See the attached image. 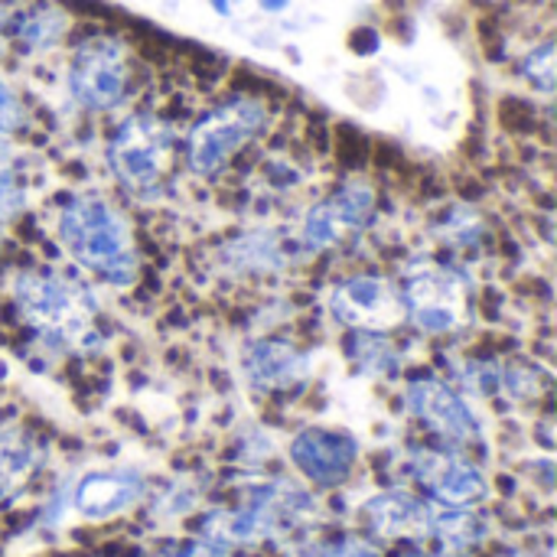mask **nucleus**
<instances>
[{
    "label": "nucleus",
    "instance_id": "nucleus-20",
    "mask_svg": "<svg viewBox=\"0 0 557 557\" xmlns=\"http://www.w3.org/2000/svg\"><path fill=\"white\" fill-rule=\"evenodd\" d=\"M225 258L232 268H242V271H271L284 261L281 245L268 235H248V238L232 242L225 248Z\"/></svg>",
    "mask_w": 557,
    "mask_h": 557
},
{
    "label": "nucleus",
    "instance_id": "nucleus-23",
    "mask_svg": "<svg viewBox=\"0 0 557 557\" xmlns=\"http://www.w3.org/2000/svg\"><path fill=\"white\" fill-rule=\"evenodd\" d=\"M522 75L542 91V95H552L555 91V42L545 39L539 49H532L525 59H522Z\"/></svg>",
    "mask_w": 557,
    "mask_h": 557
},
{
    "label": "nucleus",
    "instance_id": "nucleus-12",
    "mask_svg": "<svg viewBox=\"0 0 557 557\" xmlns=\"http://www.w3.org/2000/svg\"><path fill=\"white\" fill-rule=\"evenodd\" d=\"M411 476L418 486L447 509H470L486 499L490 483L476 463L450 450H418L411 460Z\"/></svg>",
    "mask_w": 557,
    "mask_h": 557
},
{
    "label": "nucleus",
    "instance_id": "nucleus-27",
    "mask_svg": "<svg viewBox=\"0 0 557 557\" xmlns=\"http://www.w3.org/2000/svg\"><path fill=\"white\" fill-rule=\"evenodd\" d=\"M212 3V10L219 13V16H228L232 13V0H209Z\"/></svg>",
    "mask_w": 557,
    "mask_h": 557
},
{
    "label": "nucleus",
    "instance_id": "nucleus-18",
    "mask_svg": "<svg viewBox=\"0 0 557 557\" xmlns=\"http://www.w3.org/2000/svg\"><path fill=\"white\" fill-rule=\"evenodd\" d=\"M486 535H490L486 519L470 509H454V512L434 516V529H431V539L441 545L444 557L473 555L486 542Z\"/></svg>",
    "mask_w": 557,
    "mask_h": 557
},
{
    "label": "nucleus",
    "instance_id": "nucleus-13",
    "mask_svg": "<svg viewBox=\"0 0 557 557\" xmlns=\"http://www.w3.org/2000/svg\"><path fill=\"white\" fill-rule=\"evenodd\" d=\"M242 372L255 392L281 395L300 388L310 379V356L287 339H258L245 346Z\"/></svg>",
    "mask_w": 557,
    "mask_h": 557
},
{
    "label": "nucleus",
    "instance_id": "nucleus-14",
    "mask_svg": "<svg viewBox=\"0 0 557 557\" xmlns=\"http://www.w3.org/2000/svg\"><path fill=\"white\" fill-rule=\"evenodd\" d=\"M144 496V480L134 470H95L72 490V506L88 522H108L124 516Z\"/></svg>",
    "mask_w": 557,
    "mask_h": 557
},
{
    "label": "nucleus",
    "instance_id": "nucleus-3",
    "mask_svg": "<svg viewBox=\"0 0 557 557\" xmlns=\"http://www.w3.org/2000/svg\"><path fill=\"white\" fill-rule=\"evenodd\" d=\"M317 516L313 496L290 480L251 483L235 506L215 509L202 522V539L222 542L228 548L261 545L297 532Z\"/></svg>",
    "mask_w": 557,
    "mask_h": 557
},
{
    "label": "nucleus",
    "instance_id": "nucleus-21",
    "mask_svg": "<svg viewBox=\"0 0 557 557\" xmlns=\"http://www.w3.org/2000/svg\"><path fill=\"white\" fill-rule=\"evenodd\" d=\"M23 202H26V189H23L13 150L7 140H0V232L7 222H13L20 215Z\"/></svg>",
    "mask_w": 557,
    "mask_h": 557
},
{
    "label": "nucleus",
    "instance_id": "nucleus-26",
    "mask_svg": "<svg viewBox=\"0 0 557 557\" xmlns=\"http://www.w3.org/2000/svg\"><path fill=\"white\" fill-rule=\"evenodd\" d=\"M258 3H261L264 13H284L294 0H258Z\"/></svg>",
    "mask_w": 557,
    "mask_h": 557
},
{
    "label": "nucleus",
    "instance_id": "nucleus-19",
    "mask_svg": "<svg viewBox=\"0 0 557 557\" xmlns=\"http://www.w3.org/2000/svg\"><path fill=\"white\" fill-rule=\"evenodd\" d=\"M346 359L369 379H385L401 369L398 349L375 330H352L346 336Z\"/></svg>",
    "mask_w": 557,
    "mask_h": 557
},
{
    "label": "nucleus",
    "instance_id": "nucleus-7",
    "mask_svg": "<svg viewBox=\"0 0 557 557\" xmlns=\"http://www.w3.org/2000/svg\"><path fill=\"white\" fill-rule=\"evenodd\" d=\"M401 313L428 336H447L467 320V281L460 271L421 261L411 264L398 287Z\"/></svg>",
    "mask_w": 557,
    "mask_h": 557
},
{
    "label": "nucleus",
    "instance_id": "nucleus-1",
    "mask_svg": "<svg viewBox=\"0 0 557 557\" xmlns=\"http://www.w3.org/2000/svg\"><path fill=\"white\" fill-rule=\"evenodd\" d=\"M55 238L82 271L111 287H131L140 274L137 242L124 212L98 193L62 199L55 212Z\"/></svg>",
    "mask_w": 557,
    "mask_h": 557
},
{
    "label": "nucleus",
    "instance_id": "nucleus-2",
    "mask_svg": "<svg viewBox=\"0 0 557 557\" xmlns=\"http://www.w3.org/2000/svg\"><path fill=\"white\" fill-rule=\"evenodd\" d=\"M10 300L20 320L55 349L98 346V304L72 277L36 268L23 271L10 284Z\"/></svg>",
    "mask_w": 557,
    "mask_h": 557
},
{
    "label": "nucleus",
    "instance_id": "nucleus-28",
    "mask_svg": "<svg viewBox=\"0 0 557 557\" xmlns=\"http://www.w3.org/2000/svg\"><path fill=\"white\" fill-rule=\"evenodd\" d=\"M398 557H444V555H428V552H405V555Z\"/></svg>",
    "mask_w": 557,
    "mask_h": 557
},
{
    "label": "nucleus",
    "instance_id": "nucleus-24",
    "mask_svg": "<svg viewBox=\"0 0 557 557\" xmlns=\"http://www.w3.org/2000/svg\"><path fill=\"white\" fill-rule=\"evenodd\" d=\"M26 121V111H23V101L20 95L0 78V137L3 134H16Z\"/></svg>",
    "mask_w": 557,
    "mask_h": 557
},
{
    "label": "nucleus",
    "instance_id": "nucleus-4",
    "mask_svg": "<svg viewBox=\"0 0 557 557\" xmlns=\"http://www.w3.org/2000/svg\"><path fill=\"white\" fill-rule=\"evenodd\" d=\"M268 104L251 95H235L212 111H206L186 134V166L189 173L212 180L219 176L248 144L268 127Z\"/></svg>",
    "mask_w": 557,
    "mask_h": 557
},
{
    "label": "nucleus",
    "instance_id": "nucleus-16",
    "mask_svg": "<svg viewBox=\"0 0 557 557\" xmlns=\"http://www.w3.org/2000/svg\"><path fill=\"white\" fill-rule=\"evenodd\" d=\"M65 13L49 3V0H36L26 3L13 13H7V29L3 36H10L23 52H49L62 33H65Z\"/></svg>",
    "mask_w": 557,
    "mask_h": 557
},
{
    "label": "nucleus",
    "instance_id": "nucleus-30",
    "mask_svg": "<svg viewBox=\"0 0 557 557\" xmlns=\"http://www.w3.org/2000/svg\"><path fill=\"white\" fill-rule=\"evenodd\" d=\"M509 557H539V555H509Z\"/></svg>",
    "mask_w": 557,
    "mask_h": 557
},
{
    "label": "nucleus",
    "instance_id": "nucleus-5",
    "mask_svg": "<svg viewBox=\"0 0 557 557\" xmlns=\"http://www.w3.org/2000/svg\"><path fill=\"white\" fill-rule=\"evenodd\" d=\"M108 170L134 196H150L163 186L173 160V127L150 114L137 111L124 117L108 140Z\"/></svg>",
    "mask_w": 557,
    "mask_h": 557
},
{
    "label": "nucleus",
    "instance_id": "nucleus-15",
    "mask_svg": "<svg viewBox=\"0 0 557 557\" xmlns=\"http://www.w3.org/2000/svg\"><path fill=\"white\" fill-rule=\"evenodd\" d=\"M366 525L372 535L398 542V539H431L434 529V506L405 493V490H388L379 493L366 503L362 509Z\"/></svg>",
    "mask_w": 557,
    "mask_h": 557
},
{
    "label": "nucleus",
    "instance_id": "nucleus-17",
    "mask_svg": "<svg viewBox=\"0 0 557 557\" xmlns=\"http://www.w3.org/2000/svg\"><path fill=\"white\" fill-rule=\"evenodd\" d=\"M42 447L39 441L23 428L0 431V506L10 503L39 470Z\"/></svg>",
    "mask_w": 557,
    "mask_h": 557
},
{
    "label": "nucleus",
    "instance_id": "nucleus-29",
    "mask_svg": "<svg viewBox=\"0 0 557 557\" xmlns=\"http://www.w3.org/2000/svg\"><path fill=\"white\" fill-rule=\"evenodd\" d=\"M7 13H10V10L0 7V36H3V29H7Z\"/></svg>",
    "mask_w": 557,
    "mask_h": 557
},
{
    "label": "nucleus",
    "instance_id": "nucleus-25",
    "mask_svg": "<svg viewBox=\"0 0 557 557\" xmlns=\"http://www.w3.org/2000/svg\"><path fill=\"white\" fill-rule=\"evenodd\" d=\"M153 557H235L228 545L202 539V542H186V545H170L163 552H157Z\"/></svg>",
    "mask_w": 557,
    "mask_h": 557
},
{
    "label": "nucleus",
    "instance_id": "nucleus-6",
    "mask_svg": "<svg viewBox=\"0 0 557 557\" xmlns=\"http://www.w3.org/2000/svg\"><path fill=\"white\" fill-rule=\"evenodd\" d=\"M69 95L85 111H114L131 95V52L111 33L85 36L69 59Z\"/></svg>",
    "mask_w": 557,
    "mask_h": 557
},
{
    "label": "nucleus",
    "instance_id": "nucleus-10",
    "mask_svg": "<svg viewBox=\"0 0 557 557\" xmlns=\"http://www.w3.org/2000/svg\"><path fill=\"white\" fill-rule=\"evenodd\" d=\"M330 313L349 330H392L405 313L398 287L382 274H352L330 290Z\"/></svg>",
    "mask_w": 557,
    "mask_h": 557
},
{
    "label": "nucleus",
    "instance_id": "nucleus-22",
    "mask_svg": "<svg viewBox=\"0 0 557 557\" xmlns=\"http://www.w3.org/2000/svg\"><path fill=\"white\" fill-rule=\"evenodd\" d=\"M287 557H382L379 548L366 539L356 535H343V539H326L317 545H304L297 552H290Z\"/></svg>",
    "mask_w": 557,
    "mask_h": 557
},
{
    "label": "nucleus",
    "instance_id": "nucleus-9",
    "mask_svg": "<svg viewBox=\"0 0 557 557\" xmlns=\"http://www.w3.org/2000/svg\"><path fill=\"white\" fill-rule=\"evenodd\" d=\"M408 411L447 447H470L483 441V424L470 401L434 375H418L405 385Z\"/></svg>",
    "mask_w": 557,
    "mask_h": 557
},
{
    "label": "nucleus",
    "instance_id": "nucleus-8",
    "mask_svg": "<svg viewBox=\"0 0 557 557\" xmlns=\"http://www.w3.org/2000/svg\"><path fill=\"white\" fill-rule=\"evenodd\" d=\"M375 209H379L375 189L362 180H349L336 193H330L326 199L310 206V212L304 215L300 242L307 251L343 248L372 225Z\"/></svg>",
    "mask_w": 557,
    "mask_h": 557
},
{
    "label": "nucleus",
    "instance_id": "nucleus-11",
    "mask_svg": "<svg viewBox=\"0 0 557 557\" xmlns=\"http://www.w3.org/2000/svg\"><path fill=\"white\" fill-rule=\"evenodd\" d=\"M359 460V444L349 431L339 428H304L290 441V463L297 473L320 486V490H336L343 486Z\"/></svg>",
    "mask_w": 557,
    "mask_h": 557
}]
</instances>
